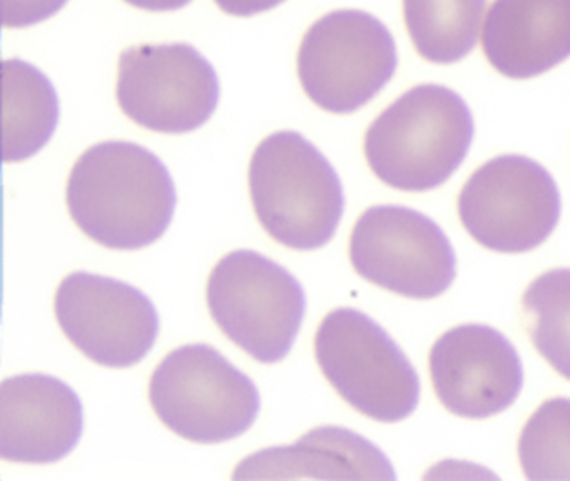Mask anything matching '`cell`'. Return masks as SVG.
<instances>
[{"instance_id":"12","label":"cell","mask_w":570,"mask_h":481,"mask_svg":"<svg viewBox=\"0 0 570 481\" xmlns=\"http://www.w3.org/2000/svg\"><path fill=\"white\" fill-rule=\"evenodd\" d=\"M440 403L456 416L483 420L509 410L523 387V364L509 337L487 324H460L430 350Z\"/></svg>"},{"instance_id":"3","label":"cell","mask_w":570,"mask_h":481,"mask_svg":"<svg viewBox=\"0 0 570 481\" xmlns=\"http://www.w3.org/2000/svg\"><path fill=\"white\" fill-rule=\"evenodd\" d=\"M249 193L263 229L296 251L328 244L345 209L335 167L293 130L272 134L256 147L249 164Z\"/></svg>"},{"instance_id":"4","label":"cell","mask_w":570,"mask_h":481,"mask_svg":"<svg viewBox=\"0 0 570 481\" xmlns=\"http://www.w3.org/2000/svg\"><path fill=\"white\" fill-rule=\"evenodd\" d=\"M149 401L173 433L202 444L242 436L262 408L252 377L209 344L171 351L153 373Z\"/></svg>"},{"instance_id":"1","label":"cell","mask_w":570,"mask_h":481,"mask_svg":"<svg viewBox=\"0 0 570 481\" xmlns=\"http://www.w3.org/2000/svg\"><path fill=\"white\" fill-rule=\"evenodd\" d=\"M66 197L79 229L109 249L156 243L175 216V180L168 167L128 140L89 147L72 167Z\"/></svg>"},{"instance_id":"7","label":"cell","mask_w":570,"mask_h":481,"mask_svg":"<svg viewBox=\"0 0 570 481\" xmlns=\"http://www.w3.org/2000/svg\"><path fill=\"white\" fill-rule=\"evenodd\" d=\"M399 66L395 39L372 13H326L303 37L298 77L306 96L333 114L362 109L392 80Z\"/></svg>"},{"instance_id":"14","label":"cell","mask_w":570,"mask_h":481,"mask_svg":"<svg viewBox=\"0 0 570 481\" xmlns=\"http://www.w3.org/2000/svg\"><path fill=\"white\" fill-rule=\"evenodd\" d=\"M482 47L490 66L507 79L549 72L570 57V0H493Z\"/></svg>"},{"instance_id":"2","label":"cell","mask_w":570,"mask_h":481,"mask_svg":"<svg viewBox=\"0 0 570 481\" xmlns=\"http://www.w3.org/2000/svg\"><path fill=\"white\" fill-rule=\"evenodd\" d=\"M473 134L472 110L460 94L420 84L373 120L365 134L366 163L393 189L432 190L462 166Z\"/></svg>"},{"instance_id":"22","label":"cell","mask_w":570,"mask_h":481,"mask_svg":"<svg viewBox=\"0 0 570 481\" xmlns=\"http://www.w3.org/2000/svg\"><path fill=\"white\" fill-rule=\"evenodd\" d=\"M126 2L151 12H171L188 6L191 0H126Z\"/></svg>"},{"instance_id":"10","label":"cell","mask_w":570,"mask_h":481,"mask_svg":"<svg viewBox=\"0 0 570 481\" xmlns=\"http://www.w3.org/2000/svg\"><path fill=\"white\" fill-rule=\"evenodd\" d=\"M119 107L146 129L186 134L208 122L219 100L215 67L189 43H145L119 57Z\"/></svg>"},{"instance_id":"13","label":"cell","mask_w":570,"mask_h":481,"mask_svg":"<svg viewBox=\"0 0 570 481\" xmlns=\"http://www.w3.org/2000/svg\"><path fill=\"white\" fill-rule=\"evenodd\" d=\"M85 428L81 397L59 377L19 374L0 386V457L16 463H56Z\"/></svg>"},{"instance_id":"20","label":"cell","mask_w":570,"mask_h":481,"mask_svg":"<svg viewBox=\"0 0 570 481\" xmlns=\"http://www.w3.org/2000/svg\"><path fill=\"white\" fill-rule=\"evenodd\" d=\"M68 0H2V22L8 29H22L45 22Z\"/></svg>"},{"instance_id":"21","label":"cell","mask_w":570,"mask_h":481,"mask_svg":"<svg viewBox=\"0 0 570 481\" xmlns=\"http://www.w3.org/2000/svg\"><path fill=\"white\" fill-rule=\"evenodd\" d=\"M223 12L236 17H252L275 9L285 0H215Z\"/></svg>"},{"instance_id":"19","label":"cell","mask_w":570,"mask_h":481,"mask_svg":"<svg viewBox=\"0 0 570 481\" xmlns=\"http://www.w3.org/2000/svg\"><path fill=\"white\" fill-rule=\"evenodd\" d=\"M519 461L529 480H570V397H550L533 411L520 433Z\"/></svg>"},{"instance_id":"11","label":"cell","mask_w":570,"mask_h":481,"mask_svg":"<svg viewBox=\"0 0 570 481\" xmlns=\"http://www.w3.org/2000/svg\"><path fill=\"white\" fill-rule=\"evenodd\" d=\"M55 310L66 337L101 366H135L158 340L155 304L125 281L86 271L69 274L59 284Z\"/></svg>"},{"instance_id":"6","label":"cell","mask_w":570,"mask_h":481,"mask_svg":"<svg viewBox=\"0 0 570 481\" xmlns=\"http://www.w3.org/2000/svg\"><path fill=\"white\" fill-rule=\"evenodd\" d=\"M315 354L336 393L365 416L396 423L419 406L415 367L368 314L355 307L326 314L316 331Z\"/></svg>"},{"instance_id":"8","label":"cell","mask_w":570,"mask_h":481,"mask_svg":"<svg viewBox=\"0 0 570 481\" xmlns=\"http://www.w3.org/2000/svg\"><path fill=\"white\" fill-rule=\"evenodd\" d=\"M562 210L552 174L530 157L505 154L479 167L460 190L459 216L487 249L520 254L539 247Z\"/></svg>"},{"instance_id":"17","label":"cell","mask_w":570,"mask_h":481,"mask_svg":"<svg viewBox=\"0 0 570 481\" xmlns=\"http://www.w3.org/2000/svg\"><path fill=\"white\" fill-rule=\"evenodd\" d=\"M487 0H403L406 30L416 52L432 63L465 59L482 29Z\"/></svg>"},{"instance_id":"15","label":"cell","mask_w":570,"mask_h":481,"mask_svg":"<svg viewBox=\"0 0 570 481\" xmlns=\"http://www.w3.org/2000/svg\"><path fill=\"white\" fill-rule=\"evenodd\" d=\"M396 480L395 468L372 441L340 426H320L289 446L253 453L233 480Z\"/></svg>"},{"instance_id":"9","label":"cell","mask_w":570,"mask_h":481,"mask_svg":"<svg viewBox=\"0 0 570 481\" xmlns=\"http://www.w3.org/2000/svg\"><path fill=\"white\" fill-rule=\"evenodd\" d=\"M350 261L363 279L412 300H433L456 276V256L442 227L405 206H373L356 220Z\"/></svg>"},{"instance_id":"18","label":"cell","mask_w":570,"mask_h":481,"mask_svg":"<svg viewBox=\"0 0 570 481\" xmlns=\"http://www.w3.org/2000/svg\"><path fill=\"white\" fill-rule=\"evenodd\" d=\"M522 313L535 350L570 381V267L533 279L523 293Z\"/></svg>"},{"instance_id":"5","label":"cell","mask_w":570,"mask_h":481,"mask_svg":"<svg viewBox=\"0 0 570 481\" xmlns=\"http://www.w3.org/2000/svg\"><path fill=\"white\" fill-rule=\"evenodd\" d=\"M206 301L228 340L265 364L288 356L306 310L299 281L282 264L249 249L218 261L209 274Z\"/></svg>"},{"instance_id":"16","label":"cell","mask_w":570,"mask_h":481,"mask_svg":"<svg viewBox=\"0 0 570 481\" xmlns=\"http://www.w3.org/2000/svg\"><path fill=\"white\" fill-rule=\"evenodd\" d=\"M4 160L21 163L51 140L59 122L55 86L38 67L4 60Z\"/></svg>"}]
</instances>
